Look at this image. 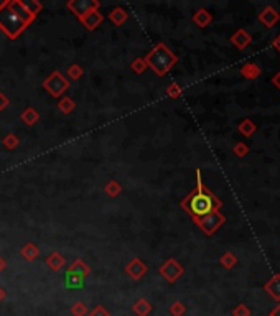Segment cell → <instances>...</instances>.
Returning a JSON list of instances; mask_svg holds the SVG:
<instances>
[{"mask_svg":"<svg viewBox=\"0 0 280 316\" xmlns=\"http://www.w3.org/2000/svg\"><path fill=\"white\" fill-rule=\"evenodd\" d=\"M270 316H280V301H279V305L272 310V313H270Z\"/></svg>","mask_w":280,"mask_h":316,"instance_id":"f35d334b","label":"cell"},{"mask_svg":"<svg viewBox=\"0 0 280 316\" xmlns=\"http://www.w3.org/2000/svg\"><path fill=\"white\" fill-rule=\"evenodd\" d=\"M78 20H80V23L86 30H89V32H94V30L99 27L102 22H104V15H102L99 10H91V12L84 13L82 17H80Z\"/></svg>","mask_w":280,"mask_h":316,"instance_id":"30bf717a","label":"cell"},{"mask_svg":"<svg viewBox=\"0 0 280 316\" xmlns=\"http://www.w3.org/2000/svg\"><path fill=\"white\" fill-rule=\"evenodd\" d=\"M272 46L277 49V51L280 53V33L277 35V37L274 38V41H272Z\"/></svg>","mask_w":280,"mask_h":316,"instance_id":"8d00e7d4","label":"cell"},{"mask_svg":"<svg viewBox=\"0 0 280 316\" xmlns=\"http://www.w3.org/2000/svg\"><path fill=\"white\" fill-rule=\"evenodd\" d=\"M149 68L147 66V63H145V59L144 58H135L134 61L130 63V69L134 71L135 74H142V73H145V69Z\"/></svg>","mask_w":280,"mask_h":316,"instance_id":"f1b7e54d","label":"cell"},{"mask_svg":"<svg viewBox=\"0 0 280 316\" xmlns=\"http://www.w3.org/2000/svg\"><path fill=\"white\" fill-rule=\"evenodd\" d=\"M70 311H71L73 316H87V313H89V310H87V305L82 303V301H76V303H73Z\"/></svg>","mask_w":280,"mask_h":316,"instance_id":"4316f807","label":"cell"},{"mask_svg":"<svg viewBox=\"0 0 280 316\" xmlns=\"http://www.w3.org/2000/svg\"><path fill=\"white\" fill-rule=\"evenodd\" d=\"M87 316H111V313L102 305H97L89 311V313H87Z\"/></svg>","mask_w":280,"mask_h":316,"instance_id":"836d02e7","label":"cell"},{"mask_svg":"<svg viewBox=\"0 0 280 316\" xmlns=\"http://www.w3.org/2000/svg\"><path fill=\"white\" fill-rule=\"evenodd\" d=\"M269 316H270V315H269Z\"/></svg>","mask_w":280,"mask_h":316,"instance_id":"60d3db41","label":"cell"},{"mask_svg":"<svg viewBox=\"0 0 280 316\" xmlns=\"http://www.w3.org/2000/svg\"><path fill=\"white\" fill-rule=\"evenodd\" d=\"M104 191L109 198H117L122 193V185L117 180H111V181L106 183Z\"/></svg>","mask_w":280,"mask_h":316,"instance_id":"603a6c76","label":"cell"},{"mask_svg":"<svg viewBox=\"0 0 280 316\" xmlns=\"http://www.w3.org/2000/svg\"><path fill=\"white\" fill-rule=\"evenodd\" d=\"M280 20V13L279 10L272 7V5H267V7H264L262 10H260L259 13V22L264 25L265 28H272L275 27V25L279 23Z\"/></svg>","mask_w":280,"mask_h":316,"instance_id":"8fae6325","label":"cell"},{"mask_svg":"<svg viewBox=\"0 0 280 316\" xmlns=\"http://www.w3.org/2000/svg\"><path fill=\"white\" fill-rule=\"evenodd\" d=\"M70 86H71L70 79H68L61 71H53L50 76L43 81V89L55 99H60L65 96V92H68Z\"/></svg>","mask_w":280,"mask_h":316,"instance_id":"277c9868","label":"cell"},{"mask_svg":"<svg viewBox=\"0 0 280 316\" xmlns=\"http://www.w3.org/2000/svg\"><path fill=\"white\" fill-rule=\"evenodd\" d=\"M181 209L186 211V214L195 217L206 216L213 211H219L223 207V201L209 190L203 183V176H201V170H196V186L193 191H190L183 199L180 201Z\"/></svg>","mask_w":280,"mask_h":316,"instance_id":"7a4b0ae2","label":"cell"},{"mask_svg":"<svg viewBox=\"0 0 280 316\" xmlns=\"http://www.w3.org/2000/svg\"><path fill=\"white\" fill-rule=\"evenodd\" d=\"M239 73H240V76L249 79V81H255V79L262 74V69H260L259 64H255V63H244L242 66H240Z\"/></svg>","mask_w":280,"mask_h":316,"instance_id":"5bb4252c","label":"cell"},{"mask_svg":"<svg viewBox=\"0 0 280 316\" xmlns=\"http://www.w3.org/2000/svg\"><path fill=\"white\" fill-rule=\"evenodd\" d=\"M265 293L272 296L275 301H280V274H275L267 283L264 285Z\"/></svg>","mask_w":280,"mask_h":316,"instance_id":"9a60e30c","label":"cell"},{"mask_svg":"<svg viewBox=\"0 0 280 316\" xmlns=\"http://www.w3.org/2000/svg\"><path fill=\"white\" fill-rule=\"evenodd\" d=\"M91 274V267L86 264L82 259H76L73 264L68 267V272H66V276H68V281H71V283H78V281L87 278Z\"/></svg>","mask_w":280,"mask_h":316,"instance_id":"52a82bcc","label":"cell"},{"mask_svg":"<svg viewBox=\"0 0 280 316\" xmlns=\"http://www.w3.org/2000/svg\"><path fill=\"white\" fill-rule=\"evenodd\" d=\"M270 82H272V86L274 87H277V89H280V71H277L272 76V79H270Z\"/></svg>","mask_w":280,"mask_h":316,"instance_id":"d590c367","label":"cell"},{"mask_svg":"<svg viewBox=\"0 0 280 316\" xmlns=\"http://www.w3.org/2000/svg\"><path fill=\"white\" fill-rule=\"evenodd\" d=\"M2 145H5L7 150H15V148L20 145V138L13 132H8L2 137Z\"/></svg>","mask_w":280,"mask_h":316,"instance_id":"cb8c5ba5","label":"cell"},{"mask_svg":"<svg viewBox=\"0 0 280 316\" xmlns=\"http://www.w3.org/2000/svg\"><path fill=\"white\" fill-rule=\"evenodd\" d=\"M20 254L25 260L35 262L38 259V255H40V247H38L37 244H33V242H27V244L22 247Z\"/></svg>","mask_w":280,"mask_h":316,"instance_id":"d6986e66","label":"cell"},{"mask_svg":"<svg viewBox=\"0 0 280 316\" xmlns=\"http://www.w3.org/2000/svg\"><path fill=\"white\" fill-rule=\"evenodd\" d=\"M125 274L130 276L132 280H142L144 276L147 275V272H149V267L144 260L140 259V257H134L129 264L125 265Z\"/></svg>","mask_w":280,"mask_h":316,"instance_id":"9c48e42d","label":"cell"},{"mask_svg":"<svg viewBox=\"0 0 280 316\" xmlns=\"http://www.w3.org/2000/svg\"><path fill=\"white\" fill-rule=\"evenodd\" d=\"M58 109L68 116V114H71L76 109V102L73 101L70 96H63V97H60V101H58Z\"/></svg>","mask_w":280,"mask_h":316,"instance_id":"7402d4cb","label":"cell"},{"mask_svg":"<svg viewBox=\"0 0 280 316\" xmlns=\"http://www.w3.org/2000/svg\"><path fill=\"white\" fill-rule=\"evenodd\" d=\"M159 274L163 276L168 283H175V281L185 274V269L176 259H166L163 264L160 265Z\"/></svg>","mask_w":280,"mask_h":316,"instance_id":"8992f818","label":"cell"},{"mask_svg":"<svg viewBox=\"0 0 280 316\" xmlns=\"http://www.w3.org/2000/svg\"><path fill=\"white\" fill-rule=\"evenodd\" d=\"M233 316H250V310L249 306H245L244 303H239L234 306L233 310Z\"/></svg>","mask_w":280,"mask_h":316,"instance_id":"d6a6232c","label":"cell"},{"mask_svg":"<svg viewBox=\"0 0 280 316\" xmlns=\"http://www.w3.org/2000/svg\"><path fill=\"white\" fill-rule=\"evenodd\" d=\"M37 20L23 0H3L0 3V32L8 40H17Z\"/></svg>","mask_w":280,"mask_h":316,"instance_id":"6da1fadb","label":"cell"},{"mask_svg":"<svg viewBox=\"0 0 280 316\" xmlns=\"http://www.w3.org/2000/svg\"><path fill=\"white\" fill-rule=\"evenodd\" d=\"M166 96H168L170 99H180L181 94H183V89H181V86L178 82H171L168 87H166Z\"/></svg>","mask_w":280,"mask_h":316,"instance_id":"83f0119b","label":"cell"},{"mask_svg":"<svg viewBox=\"0 0 280 316\" xmlns=\"http://www.w3.org/2000/svg\"><path fill=\"white\" fill-rule=\"evenodd\" d=\"M193 221L206 236L211 237L226 222V216L221 211H213V212H209V214H206V216L195 217Z\"/></svg>","mask_w":280,"mask_h":316,"instance_id":"5b68a950","label":"cell"},{"mask_svg":"<svg viewBox=\"0 0 280 316\" xmlns=\"http://www.w3.org/2000/svg\"><path fill=\"white\" fill-rule=\"evenodd\" d=\"M238 130L242 137L250 138V137H254L255 130H257V125H255V122L252 120V118H244V120L239 122Z\"/></svg>","mask_w":280,"mask_h":316,"instance_id":"ffe728a7","label":"cell"},{"mask_svg":"<svg viewBox=\"0 0 280 316\" xmlns=\"http://www.w3.org/2000/svg\"><path fill=\"white\" fill-rule=\"evenodd\" d=\"M109 20L116 25V27H122V25L129 20V12H127L125 8H122V7H116V8L111 10Z\"/></svg>","mask_w":280,"mask_h":316,"instance_id":"ac0fdd59","label":"cell"},{"mask_svg":"<svg viewBox=\"0 0 280 316\" xmlns=\"http://www.w3.org/2000/svg\"><path fill=\"white\" fill-rule=\"evenodd\" d=\"M23 2H25V0H23ZM25 5L33 15H37V17H38V13L43 10V5H41V2H38V0H28V2H25Z\"/></svg>","mask_w":280,"mask_h":316,"instance_id":"1f68e13d","label":"cell"},{"mask_svg":"<svg viewBox=\"0 0 280 316\" xmlns=\"http://www.w3.org/2000/svg\"><path fill=\"white\" fill-rule=\"evenodd\" d=\"M233 153L238 158H244L245 155L249 153V145L245 142H238L236 145L233 147Z\"/></svg>","mask_w":280,"mask_h":316,"instance_id":"4dcf8cb0","label":"cell"},{"mask_svg":"<svg viewBox=\"0 0 280 316\" xmlns=\"http://www.w3.org/2000/svg\"><path fill=\"white\" fill-rule=\"evenodd\" d=\"M20 118H22V122L25 123V125L33 127L38 120H40V114H38V111L35 107H27L25 111L22 112Z\"/></svg>","mask_w":280,"mask_h":316,"instance_id":"44dd1931","label":"cell"},{"mask_svg":"<svg viewBox=\"0 0 280 316\" xmlns=\"http://www.w3.org/2000/svg\"><path fill=\"white\" fill-rule=\"evenodd\" d=\"M168 313L171 316H183L186 313V306L181 303V301H173L168 308Z\"/></svg>","mask_w":280,"mask_h":316,"instance_id":"f546056e","label":"cell"},{"mask_svg":"<svg viewBox=\"0 0 280 316\" xmlns=\"http://www.w3.org/2000/svg\"><path fill=\"white\" fill-rule=\"evenodd\" d=\"M82 74H84V69H82L81 64L73 63L71 66L68 68V76L66 78L73 79V81H80V79L82 78Z\"/></svg>","mask_w":280,"mask_h":316,"instance_id":"484cf974","label":"cell"},{"mask_svg":"<svg viewBox=\"0 0 280 316\" xmlns=\"http://www.w3.org/2000/svg\"><path fill=\"white\" fill-rule=\"evenodd\" d=\"M45 264L48 265V269L53 270V272H60L63 267H65L66 264V260H65V257H63L60 252H51L50 255L46 257V260H45Z\"/></svg>","mask_w":280,"mask_h":316,"instance_id":"2e32d148","label":"cell"},{"mask_svg":"<svg viewBox=\"0 0 280 316\" xmlns=\"http://www.w3.org/2000/svg\"><path fill=\"white\" fill-rule=\"evenodd\" d=\"M99 7H101L99 0H70L66 3V8L71 13H75L78 18L87 12H91V10H99Z\"/></svg>","mask_w":280,"mask_h":316,"instance_id":"ba28073f","label":"cell"},{"mask_svg":"<svg viewBox=\"0 0 280 316\" xmlns=\"http://www.w3.org/2000/svg\"><path fill=\"white\" fill-rule=\"evenodd\" d=\"M252 41H254L252 35L249 32H245L244 28H238L233 33V37H231V43H233L238 49H245Z\"/></svg>","mask_w":280,"mask_h":316,"instance_id":"7c38bea8","label":"cell"},{"mask_svg":"<svg viewBox=\"0 0 280 316\" xmlns=\"http://www.w3.org/2000/svg\"><path fill=\"white\" fill-rule=\"evenodd\" d=\"M219 264L223 265L224 269L231 270L233 267L238 265V257H236L233 252H224V254L219 257Z\"/></svg>","mask_w":280,"mask_h":316,"instance_id":"d4e9b609","label":"cell"},{"mask_svg":"<svg viewBox=\"0 0 280 316\" xmlns=\"http://www.w3.org/2000/svg\"><path fill=\"white\" fill-rule=\"evenodd\" d=\"M5 269H7V260L3 259L2 255H0V272H3Z\"/></svg>","mask_w":280,"mask_h":316,"instance_id":"74e56055","label":"cell"},{"mask_svg":"<svg viewBox=\"0 0 280 316\" xmlns=\"http://www.w3.org/2000/svg\"><path fill=\"white\" fill-rule=\"evenodd\" d=\"M5 298H7V291H5V288H2V286H0V303H2Z\"/></svg>","mask_w":280,"mask_h":316,"instance_id":"ab89813d","label":"cell"},{"mask_svg":"<svg viewBox=\"0 0 280 316\" xmlns=\"http://www.w3.org/2000/svg\"><path fill=\"white\" fill-rule=\"evenodd\" d=\"M152 310H154V305L147 298H139L132 305V311H134L137 316H149L152 313Z\"/></svg>","mask_w":280,"mask_h":316,"instance_id":"e0dca14e","label":"cell"},{"mask_svg":"<svg viewBox=\"0 0 280 316\" xmlns=\"http://www.w3.org/2000/svg\"><path fill=\"white\" fill-rule=\"evenodd\" d=\"M8 106H10V99H8L3 92H0V112L5 111Z\"/></svg>","mask_w":280,"mask_h":316,"instance_id":"e575fe53","label":"cell"},{"mask_svg":"<svg viewBox=\"0 0 280 316\" xmlns=\"http://www.w3.org/2000/svg\"><path fill=\"white\" fill-rule=\"evenodd\" d=\"M211 22H213V13L206 8H198L193 13V23L200 28H206L209 27Z\"/></svg>","mask_w":280,"mask_h":316,"instance_id":"4fadbf2b","label":"cell"},{"mask_svg":"<svg viewBox=\"0 0 280 316\" xmlns=\"http://www.w3.org/2000/svg\"><path fill=\"white\" fill-rule=\"evenodd\" d=\"M145 63L157 76H165L178 63V56L166 46L165 43H157L149 53L145 54Z\"/></svg>","mask_w":280,"mask_h":316,"instance_id":"3957f363","label":"cell"}]
</instances>
